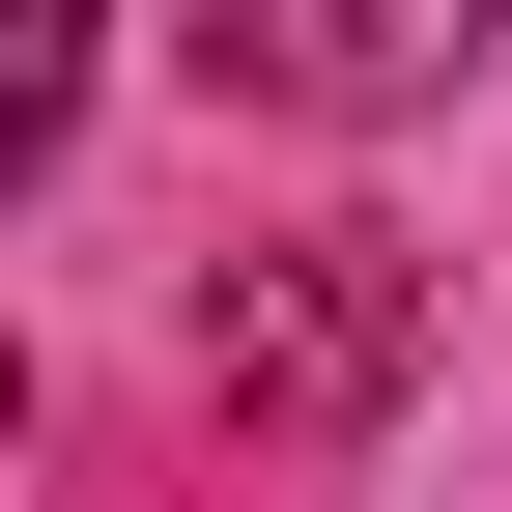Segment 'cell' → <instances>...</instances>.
Segmentation results:
<instances>
[{
    "instance_id": "6da1fadb",
    "label": "cell",
    "mask_w": 512,
    "mask_h": 512,
    "mask_svg": "<svg viewBox=\"0 0 512 512\" xmlns=\"http://www.w3.org/2000/svg\"><path fill=\"white\" fill-rule=\"evenodd\" d=\"M171 57H200L228 114H313V143H399V114H456L512 57V0H171Z\"/></svg>"
},
{
    "instance_id": "7a4b0ae2",
    "label": "cell",
    "mask_w": 512,
    "mask_h": 512,
    "mask_svg": "<svg viewBox=\"0 0 512 512\" xmlns=\"http://www.w3.org/2000/svg\"><path fill=\"white\" fill-rule=\"evenodd\" d=\"M399 342H427L399 228H285V256H228V285H200V399H228V427H370V399H399Z\"/></svg>"
},
{
    "instance_id": "3957f363",
    "label": "cell",
    "mask_w": 512,
    "mask_h": 512,
    "mask_svg": "<svg viewBox=\"0 0 512 512\" xmlns=\"http://www.w3.org/2000/svg\"><path fill=\"white\" fill-rule=\"evenodd\" d=\"M86 29H114V0H0V171H57V114H86Z\"/></svg>"
}]
</instances>
